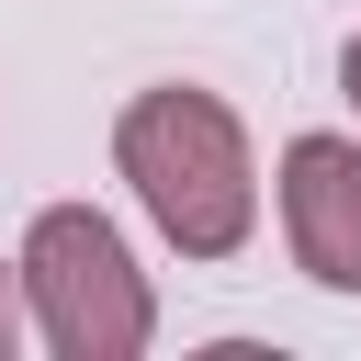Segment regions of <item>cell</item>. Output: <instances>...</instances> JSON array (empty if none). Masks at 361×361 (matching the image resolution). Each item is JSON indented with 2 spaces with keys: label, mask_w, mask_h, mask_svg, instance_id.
<instances>
[{
  "label": "cell",
  "mask_w": 361,
  "mask_h": 361,
  "mask_svg": "<svg viewBox=\"0 0 361 361\" xmlns=\"http://www.w3.org/2000/svg\"><path fill=\"white\" fill-rule=\"evenodd\" d=\"M113 169L135 180L147 226L180 248V259H237L248 226H259V169H248V124L192 90V79H158L124 102L113 124Z\"/></svg>",
  "instance_id": "obj_1"
},
{
  "label": "cell",
  "mask_w": 361,
  "mask_h": 361,
  "mask_svg": "<svg viewBox=\"0 0 361 361\" xmlns=\"http://www.w3.org/2000/svg\"><path fill=\"white\" fill-rule=\"evenodd\" d=\"M11 282H23V305H34V327H45L56 361H135L158 338L147 271H135L124 226L90 214V203H45L23 226V271Z\"/></svg>",
  "instance_id": "obj_2"
},
{
  "label": "cell",
  "mask_w": 361,
  "mask_h": 361,
  "mask_svg": "<svg viewBox=\"0 0 361 361\" xmlns=\"http://www.w3.org/2000/svg\"><path fill=\"white\" fill-rule=\"evenodd\" d=\"M282 237L316 293H361V135L282 147Z\"/></svg>",
  "instance_id": "obj_3"
},
{
  "label": "cell",
  "mask_w": 361,
  "mask_h": 361,
  "mask_svg": "<svg viewBox=\"0 0 361 361\" xmlns=\"http://www.w3.org/2000/svg\"><path fill=\"white\" fill-rule=\"evenodd\" d=\"M11 338H23V282L0 271V361H11Z\"/></svg>",
  "instance_id": "obj_4"
},
{
  "label": "cell",
  "mask_w": 361,
  "mask_h": 361,
  "mask_svg": "<svg viewBox=\"0 0 361 361\" xmlns=\"http://www.w3.org/2000/svg\"><path fill=\"white\" fill-rule=\"evenodd\" d=\"M338 90H350V113H361V34H350V56H338Z\"/></svg>",
  "instance_id": "obj_5"
}]
</instances>
